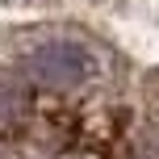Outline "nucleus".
<instances>
[{
    "label": "nucleus",
    "instance_id": "nucleus-1",
    "mask_svg": "<svg viewBox=\"0 0 159 159\" xmlns=\"http://www.w3.org/2000/svg\"><path fill=\"white\" fill-rule=\"evenodd\" d=\"M92 50L75 38H46L21 59V75L30 88L42 92H75L92 80Z\"/></svg>",
    "mask_w": 159,
    "mask_h": 159
},
{
    "label": "nucleus",
    "instance_id": "nucleus-2",
    "mask_svg": "<svg viewBox=\"0 0 159 159\" xmlns=\"http://www.w3.org/2000/svg\"><path fill=\"white\" fill-rule=\"evenodd\" d=\"M25 117V88L17 80H0V126H17Z\"/></svg>",
    "mask_w": 159,
    "mask_h": 159
}]
</instances>
